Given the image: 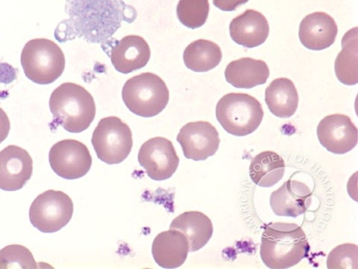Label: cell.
I'll return each mask as SVG.
<instances>
[{
    "instance_id": "cell-1",
    "label": "cell",
    "mask_w": 358,
    "mask_h": 269,
    "mask_svg": "<svg viewBox=\"0 0 358 269\" xmlns=\"http://www.w3.org/2000/svg\"><path fill=\"white\" fill-rule=\"evenodd\" d=\"M310 244L306 233L296 223L265 224L262 235L261 257L271 269H286L308 256Z\"/></svg>"
},
{
    "instance_id": "cell-2",
    "label": "cell",
    "mask_w": 358,
    "mask_h": 269,
    "mask_svg": "<svg viewBox=\"0 0 358 269\" xmlns=\"http://www.w3.org/2000/svg\"><path fill=\"white\" fill-rule=\"evenodd\" d=\"M50 109L55 125L71 133H80L91 126L96 116L93 96L87 90L73 83H65L54 90Z\"/></svg>"
},
{
    "instance_id": "cell-3",
    "label": "cell",
    "mask_w": 358,
    "mask_h": 269,
    "mask_svg": "<svg viewBox=\"0 0 358 269\" xmlns=\"http://www.w3.org/2000/svg\"><path fill=\"white\" fill-rule=\"evenodd\" d=\"M122 97L132 113L143 118L158 116L170 99L169 90L158 75L143 73L127 81L122 90Z\"/></svg>"
},
{
    "instance_id": "cell-4",
    "label": "cell",
    "mask_w": 358,
    "mask_h": 269,
    "mask_svg": "<svg viewBox=\"0 0 358 269\" xmlns=\"http://www.w3.org/2000/svg\"><path fill=\"white\" fill-rule=\"evenodd\" d=\"M21 64L26 76L38 85H49L62 75L64 54L59 45L46 39L28 41L21 53Z\"/></svg>"
},
{
    "instance_id": "cell-5",
    "label": "cell",
    "mask_w": 358,
    "mask_h": 269,
    "mask_svg": "<svg viewBox=\"0 0 358 269\" xmlns=\"http://www.w3.org/2000/svg\"><path fill=\"white\" fill-rule=\"evenodd\" d=\"M259 101L243 93H230L223 96L217 104L216 116L228 133L243 137L259 127L264 118Z\"/></svg>"
},
{
    "instance_id": "cell-6",
    "label": "cell",
    "mask_w": 358,
    "mask_h": 269,
    "mask_svg": "<svg viewBox=\"0 0 358 269\" xmlns=\"http://www.w3.org/2000/svg\"><path fill=\"white\" fill-rule=\"evenodd\" d=\"M92 142L98 158L117 165L126 160L133 147L132 132L126 123L115 116L100 120Z\"/></svg>"
},
{
    "instance_id": "cell-7",
    "label": "cell",
    "mask_w": 358,
    "mask_h": 269,
    "mask_svg": "<svg viewBox=\"0 0 358 269\" xmlns=\"http://www.w3.org/2000/svg\"><path fill=\"white\" fill-rule=\"evenodd\" d=\"M71 198L62 191L48 190L39 195L29 209L32 226L43 233L58 232L69 223L73 215Z\"/></svg>"
},
{
    "instance_id": "cell-8",
    "label": "cell",
    "mask_w": 358,
    "mask_h": 269,
    "mask_svg": "<svg viewBox=\"0 0 358 269\" xmlns=\"http://www.w3.org/2000/svg\"><path fill=\"white\" fill-rule=\"evenodd\" d=\"M80 19L86 36L94 43H99L114 35L120 27L123 16L120 6L121 0H82Z\"/></svg>"
},
{
    "instance_id": "cell-9",
    "label": "cell",
    "mask_w": 358,
    "mask_h": 269,
    "mask_svg": "<svg viewBox=\"0 0 358 269\" xmlns=\"http://www.w3.org/2000/svg\"><path fill=\"white\" fill-rule=\"evenodd\" d=\"M49 161L56 174L69 181L83 177L92 165V157L87 146L73 139L55 144L50 151Z\"/></svg>"
},
{
    "instance_id": "cell-10",
    "label": "cell",
    "mask_w": 358,
    "mask_h": 269,
    "mask_svg": "<svg viewBox=\"0 0 358 269\" xmlns=\"http://www.w3.org/2000/svg\"><path fill=\"white\" fill-rule=\"evenodd\" d=\"M138 162L150 178L155 181H163L175 174L179 158L172 142L155 137L141 146Z\"/></svg>"
},
{
    "instance_id": "cell-11",
    "label": "cell",
    "mask_w": 358,
    "mask_h": 269,
    "mask_svg": "<svg viewBox=\"0 0 358 269\" xmlns=\"http://www.w3.org/2000/svg\"><path fill=\"white\" fill-rule=\"evenodd\" d=\"M177 142L185 158L194 161H204L215 155L220 144L217 130L207 121L187 123L179 132Z\"/></svg>"
},
{
    "instance_id": "cell-12",
    "label": "cell",
    "mask_w": 358,
    "mask_h": 269,
    "mask_svg": "<svg viewBox=\"0 0 358 269\" xmlns=\"http://www.w3.org/2000/svg\"><path fill=\"white\" fill-rule=\"evenodd\" d=\"M317 137L328 151L343 155L356 147L358 130L349 116L334 114L324 117L320 122Z\"/></svg>"
},
{
    "instance_id": "cell-13",
    "label": "cell",
    "mask_w": 358,
    "mask_h": 269,
    "mask_svg": "<svg viewBox=\"0 0 358 269\" xmlns=\"http://www.w3.org/2000/svg\"><path fill=\"white\" fill-rule=\"evenodd\" d=\"M33 174V160L25 149L9 145L0 151V189L15 192L26 186Z\"/></svg>"
},
{
    "instance_id": "cell-14",
    "label": "cell",
    "mask_w": 358,
    "mask_h": 269,
    "mask_svg": "<svg viewBox=\"0 0 358 269\" xmlns=\"http://www.w3.org/2000/svg\"><path fill=\"white\" fill-rule=\"evenodd\" d=\"M311 196L306 184L289 179L271 194V207L275 216L297 218L309 208Z\"/></svg>"
},
{
    "instance_id": "cell-15",
    "label": "cell",
    "mask_w": 358,
    "mask_h": 269,
    "mask_svg": "<svg viewBox=\"0 0 358 269\" xmlns=\"http://www.w3.org/2000/svg\"><path fill=\"white\" fill-rule=\"evenodd\" d=\"M338 33V25L332 17L324 13H315L301 20L299 36L306 48L320 51L330 48Z\"/></svg>"
},
{
    "instance_id": "cell-16",
    "label": "cell",
    "mask_w": 358,
    "mask_h": 269,
    "mask_svg": "<svg viewBox=\"0 0 358 269\" xmlns=\"http://www.w3.org/2000/svg\"><path fill=\"white\" fill-rule=\"evenodd\" d=\"M110 61L120 73L128 74L143 69L151 57V50L145 40L138 36H128L111 48Z\"/></svg>"
},
{
    "instance_id": "cell-17",
    "label": "cell",
    "mask_w": 358,
    "mask_h": 269,
    "mask_svg": "<svg viewBox=\"0 0 358 269\" xmlns=\"http://www.w3.org/2000/svg\"><path fill=\"white\" fill-rule=\"evenodd\" d=\"M229 32L235 43L246 48H255L266 41L270 26L259 11L248 9L231 20Z\"/></svg>"
},
{
    "instance_id": "cell-18",
    "label": "cell",
    "mask_w": 358,
    "mask_h": 269,
    "mask_svg": "<svg viewBox=\"0 0 358 269\" xmlns=\"http://www.w3.org/2000/svg\"><path fill=\"white\" fill-rule=\"evenodd\" d=\"M189 252L187 237L176 230L170 229L159 233L152 246L154 261L162 268L167 269L182 266Z\"/></svg>"
},
{
    "instance_id": "cell-19",
    "label": "cell",
    "mask_w": 358,
    "mask_h": 269,
    "mask_svg": "<svg viewBox=\"0 0 358 269\" xmlns=\"http://www.w3.org/2000/svg\"><path fill=\"white\" fill-rule=\"evenodd\" d=\"M170 229L180 231L185 235L189 252L204 248L214 233L211 220L204 213L198 211L182 213L172 221Z\"/></svg>"
},
{
    "instance_id": "cell-20",
    "label": "cell",
    "mask_w": 358,
    "mask_h": 269,
    "mask_svg": "<svg viewBox=\"0 0 358 269\" xmlns=\"http://www.w3.org/2000/svg\"><path fill=\"white\" fill-rule=\"evenodd\" d=\"M225 76L232 86L250 89L265 84L270 76V69L265 62L246 57L230 62Z\"/></svg>"
},
{
    "instance_id": "cell-21",
    "label": "cell",
    "mask_w": 358,
    "mask_h": 269,
    "mask_svg": "<svg viewBox=\"0 0 358 269\" xmlns=\"http://www.w3.org/2000/svg\"><path fill=\"white\" fill-rule=\"evenodd\" d=\"M265 102L275 116L281 118L293 116L299 105L294 83L287 78H276L266 89Z\"/></svg>"
},
{
    "instance_id": "cell-22",
    "label": "cell",
    "mask_w": 358,
    "mask_h": 269,
    "mask_svg": "<svg viewBox=\"0 0 358 269\" xmlns=\"http://www.w3.org/2000/svg\"><path fill=\"white\" fill-rule=\"evenodd\" d=\"M285 167L281 156L273 151H264L254 157L250 165V176L257 186L270 188L281 181Z\"/></svg>"
},
{
    "instance_id": "cell-23",
    "label": "cell",
    "mask_w": 358,
    "mask_h": 269,
    "mask_svg": "<svg viewBox=\"0 0 358 269\" xmlns=\"http://www.w3.org/2000/svg\"><path fill=\"white\" fill-rule=\"evenodd\" d=\"M183 59L188 69L204 73L215 69L220 64L222 53L217 43L199 39L188 45L185 50Z\"/></svg>"
},
{
    "instance_id": "cell-24",
    "label": "cell",
    "mask_w": 358,
    "mask_h": 269,
    "mask_svg": "<svg viewBox=\"0 0 358 269\" xmlns=\"http://www.w3.org/2000/svg\"><path fill=\"white\" fill-rule=\"evenodd\" d=\"M357 27L347 32L342 39V50L334 64L338 81L345 85H355L358 82Z\"/></svg>"
},
{
    "instance_id": "cell-25",
    "label": "cell",
    "mask_w": 358,
    "mask_h": 269,
    "mask_svg": "<svg viewBox=\"0 0 358 269\" xmlns=\"http://www.w3.org/2000/svg\"><path fill=\"white\" fill-rule=\"evenodd\" d=\"M209 11L208 0H179L176 13L185 27L195 29L206 24Z\"/></svg>"
},
{
    "instance_id": "cell-26",
    "label": "cell",
    "mask_w": 358,
    "mask_h": 269,
    "mask_svg": "<svg viewBox=\"0 0 358 269\" xmlns=\"http://www.w3.org/2000/svg\"><path fill=\"white\" fill-rule=\"evenodd\" d=\"M37 268L32 253L20 244H10L0 251V268Z\"/></svg>"
},
{
    "instance_id": "cell-27",
    "label": "cell",
    "mask_w": 358,
    "mask_h": 269,
    "mask_svg": "<svg viewBox=\"0 0 358 269\" xmlns=\"http://www.w3.org/2000/svg\"><path fill=\"white\" fill-rule=\"evenodd\" d=\"M358 249L355 244L338 245L329 254L328 268H357Z\"/></svg>"
},
{
    "instance_id": "cell-28",
    "label": "cell",
    "mask_w": 358,
    "mask_h": 269,
    "mask_svg": "<svg viewBox=\"0 0 358 269\" xmlns=\"http://www.w3.org/2000/svg\"><path fill=\"white\" fill-rule=\"evenodd\" d=\"M250 0H213V4L223 11H234Z\"/></svg>"
},
{
    "instance_id": "cell-29",
    "label": "cell",
    "mask_w": 358,
    "mask_h": 269,
    "mask_svg": "<svg viewBox=\"0 0 358 269\" xmlns=\"http://www.w3.org/2000/svg\"><path fill=\"white\" fill-rule=\"evenodd\" d=\"M10 123L6 112L0 107V144L3 142L8 136Z\"/></svg>"
}]
</instances>
